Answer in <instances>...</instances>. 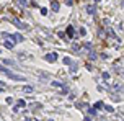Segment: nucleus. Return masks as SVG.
<instances>
[{
	"instance_id": "2",
	"label": "nucleus",
	"mask_w": 124,
	"mask_h": 121,
	"mask_svg": "<svg viewBox=\"0 0 124 121\" xmlns=\"http://www.w3.org/2000/svg\"><path fill=\"white\" fill-rule=\"evenodd\" d=\"M44 59L47 62H56L57 61V52H49V54H46Z\"/></svg>"
},
{
	"instance_id": "12",
	"label": "nucleus",
	"mask_w": 124,
	"mask_h": 121,
	"mask_svg": "<svg viewBox=\"0 0 124 121\" xmlns=\"http://www.w3.org/2000/svg\"><path fill=\"white\" fill-rule=\"evenodd\" d=\"M51 84H52V87H64L61 82H51Z\"/></svg>"
},
{
	"instance_id": "14",
	"label": "nucleus",
	"mask_w": 124,
	"mask_h": 121,
	"mask_svg": "<svg viewBox=\"0 0 124 121\" xmlns=\"http://www.w3.org/2000/svg\"><path fill=\"white\" fill-rule=\"evenodd\" d=\"M80 35H83V36H85V35H87V29H85V28H80Z\"/></svg>"
},
{
	"instance_id": "8",
	"label": "nucleus",
	"mask_w": 124,
	"mask_h": 121,
	"mask_svg": "<svg viewBox=\"0 0 124 121\" xmlns=\"http://www.w3.org/2000/svg\"><path fill=\"white\" fill-rule=\"evenodd\" d=\"M18 106H20V108H25V106H26V102H25V100H18Z\"/></svg>"
},
{
	"instance_id": "4",
	"label": "nucleus",
	"mask_w": 124,
	"mask_h": 121,
	"mask_svg": "<svg viewBox=\"0 0 124 121\" xmlns=\"http://www.w3.org/2000/svg\"><path fill=\"white\" fill-rule=\"evenodd\" d=\"M67 35H69V38H75V36H77V35H75V29L72 28V26L67 28Z\"/></svg>"
},
{
	"instance_id": "20",
	"label": "nucleus",
	"mask_w": 124,
	"mask_h": 121,
	"mask_svg": "<svg viewBox=\"0 0 124 121\" xmlns=\"http://www.w3.org/2000/svg\"><path fill=\"white\" fill-rule=\"evenodd\" d=\"M0 85H3V82H2V80H0Z\"/></svg>"
},
{
	"instance_id": "1",
	"label": "nucleus",
	"mask_w": 124,
	"mask_h": 121,
	"mask_svg": "<svg viewBox=\"0 0 124 121\" xmlns=\"http://www.w3.org/2000/svg\"><path fill=\"white\" fill-rule=\"evenodd\" d=\"M0 72H3V74L7 75V77H10V79H13V80H25L21 75H15L10 69H7V67H3V65H0Z\"/></svg>"
},
{
	"instance_id": "3",
	"label": "nucleus",
	"mask_w": 124,
	"mask_h": 121,
	"mask_svg": "<svg viewBox=\"0 0 124 121\" xmlns=\"http://www.w3.org/2000/svg\"><path fill=\"white\" fill-rule=\"evenodd\" d=\"M13 25H15L17 28H20V29H26V28H28V25H25V23H21L20 20H13Z\"/></svg>"
},
{
	"instance_id": "6",
	"label": "nucleus",
	"mask_w": 124,
	"mask_h": 121,
	"mask_svg": "<svg viewBox=\"0 0 124 121\" xmlns=\"http://www.w3.org/2000/svg\"><path fill=\"white\" fill-rule=\"evenodd\" d=\"M51 2H52V10L54 12H59V3H57L56 0H51Z\"/></svg>"
},
{
	"instance_id": "21",
	"label": "nucleus",
	"mask_w": 124,
	"mask_h": 121,
	"mask_svg": "<svg viewBox=\"0 0 124 121\" xmlns=\"http://www.w3.org/2000/svg\"><path fill=\"white\" fill-rule=\"evenodd\" d=\"M95 2H100V0H95Z\"/></svg>"
},
{
	"instance_id": "19",
	"label": "nucleus",
	"mask_w": 124,
	"mask_h": 121,
	"mask_svg": "<svg viewBox=\"0 0 124 121\" xmlns=\"http://www.w3.org/2000/svg\"><path fill=\"white\" fill-rule=\"evenodd\" d=\"M25 121H33V120H31V118H26V120H25Z\"/></svg>"
},
{
	"instance_id": "18",
	"label": "nucleus",
	"mask_w": 124,
	"mask_h": 121,
	"mask_svg": "<svg viewBox=\"0 0 124 121\" xmlns=\"http://www.w3.org/2000/svg\"><path fill=\"white\" fill-rule=\"evenodd\" d=\"M72 2H73V0H65V3H67V5H72Z\"/></svg>"
},
{
	"instance_id": "11",
	"label": "nucleus",
	"mask_w": 124,
	"mask_h": 121,
	"mask_svg": "<svg viewBox=\"0 0 124 121\" xmlns=\"http://www.w3.org/2000/svg\"><path fill=\"white\" fill-rule=\"evenodd\" d=\"M100 108H103V102H96L95 103V110H100Z\"/></svg>"
},
{
	"instance_id": "9",
	"label": "nucleus",
	"mask_w": 124,
	"mask_h": 121,
	"mask_svg": "<svg viewBox=\"0 0 124 121\" xmlns=\"http://www.w3.org/2000/svg\"><path fill=\"white\" fill-rule=\"evenodd\" d=\"M64 64H65V65H72L70 57H64Z\"/></svg>"
},
{
	"instance_id": "16",
	"label": "nucleus",
	"mask_w": 124,
	"mask_h": 121,
	"mask_svg": "<svg viewBox=\"0 0 124 121\" xmlns=\"http://www.w3.org/2000/svg\"><path fill=\"white\" fill-rule=\"evenodd\" d=\"M7 103H8V105H11V103H13V98H11V97H8V98H7Z\"/></svg>"
},
{
	"instance_id": "13",
	"label": "nucleus",
	"mask_w": 124,
	"mask_h": 121,
	"mask_svg": "<svg viewBox=\"0 0 124 121\" xmlns=\"http://www.w3.org/2000/svg\"><path fill=\"white\" fill-rule=\"evenodd\" d=\"M90 115H91V116H95V115H96V110H95V108H90Z\"/></svg>"
},
{
	"instance_id": "17",
	"label": "nucleus",
	"mask_w": 124,
	"mask_h": 121,
	"mask_svg": "<svg viewBox=\"0 0 124 121\" xmlns=\"http://www.w3.org/2000/svg\"><path fill=\"white\" fill-rule=\"evenodd\" d=\"M105 108H106V111H111V113L114 111V110H113V106H105Z\"/></svg>"
},
{
	"instance_id": "15",
	"label": "nucleus",
	"mask_w": 124,
	"mask_h": 121,
	"mask_svg": "<svg viewBox=\"0 0 124 121\" xmlns=\"http://www.w3.org/2000/svg\"><path fill=\"white\" fill-rule=\"evenodd\" d=\"M83 47H85V49H91V44H90V43H87V44H83Z\"/></svg>"
},
{
	"instance_id": "10",
	"label": "nucleus",
	"mask_w": 124,
	"mask_h": 121,
	"mask_svg": "<svg viewBox=\"0 0 124 121\" xmlns=\"http://www.w3.org/2000/svg\"><path fill=\"white\" fill-rule=\"evenodd\" d=\"M23 90H25L26 93H33V87H29V85H26V87H25Z\"/></svg>"
},
{
	"instance_id": "5",
	"label": "nucleus",
	"mask_w": 124,
	"mask_h": 121,
	"mask_svg": "<svg viewBox=\"0 0 124 121\" xmlns=\"http://www.w3.org/2000/svg\"><path fill=\"white\" fill-rule=\"evenodd\" d=\"M13 46H15V43H13L11 39H8V41H5V47H7V49H13Z\"/></svg>"
},
{
	"instance_id": "7",
	"label": "nucleus",
	"mask_w": 124,
	"mask_h": 121,
	"mask_svg": "<svg viewBox=\"0 0 124 121\" xmlns=\"http://www.w3.org/2000/svg\"><path fill=\"white\" fill-rule=\"evenodd\" d=\"M87 12H88L90 15H93V13H95V7H93V5H88V7H87Z\"/></svg>"
}]
</instances>
